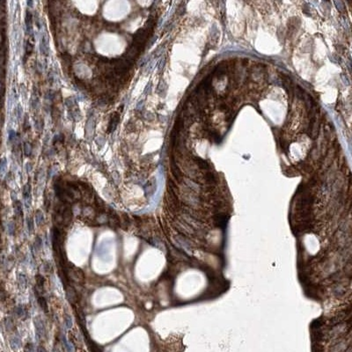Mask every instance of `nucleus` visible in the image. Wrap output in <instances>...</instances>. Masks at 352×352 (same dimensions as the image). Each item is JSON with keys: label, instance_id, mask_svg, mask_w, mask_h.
I'll use <instances>...</instances> for the list:
<instances>
[{"label": "nucleus", "instance_id": "obj_13", "mask_svg": "<svg viewBox=\"0 0 352 352\" xmlns=\"http://www.w3.org/2000/svg\"><path fill=\"white\" fill-rule=\"evenodd\" d=\"M34 246H35V247H36L37 249H39L40 247L41 246V238H39V237L36 238V241H35V243H34Z\"/></svg>", "mask_w": 352, "mask_h": 352}, {"label": "nucleus", "instance_id": "obj_7", "mask_svg": "<svg viewBox=\"0 0 352 352\" xmlns=\"http://www.w3.org/2000/svg\"><path fill=\"white\" fill-rule=\"evenodd\" d=\"M217 224H218V226H223L226 224V220H225V215L224 214H219L218 216H217Z\"/></svg>", "mask_w": 352, "mask_h": 352}, {"label": "nucleus", "instance_id": "obj_5", "mask_svg": "<svg viewBox=\"0 0 352 352\" xmlns=\"http://www.w3.org/2000/svg\"><path fill=\"white\" fill-rule=\"evenodd\" d=\"M23 196H24L25 201H28V204H30V202H31V195H30V187L28 185L25 186V188H24Z\"/></svg>", "mask_w": 352, "mask_h": 352}, {"label": "nucleus", "instance_id": "obj_8", "mask_svg": "<svg viewBox=\"0 0 352 352\" xmlns=\"http://www.w3.org/2000/svg\"><path fill=\"white\" fill-rule=\"evenodd\" d=\"M64 322H65L66 328H67L68 329H70V328H72V325H73L72 319V317H71L70 315H68V314H65V315H64Z\"/></svg>", "mask_w": 352, "mask_h": 352}, {"label": "nucleus", "instance_id": "obj_11", "mask_svg": "<svg viewBox=\"0 0 352 352\" xmlns=\"http://www.w3.org/2000/svg\"><path fill=\"white\" fill-rule=\"evenodd\" d=\"M28 227L29 232H30V233H31L34 231V221H33V219L31 218H28Z\"/></svg>", "mask_w": 352, "mask_h": 352}, {"label": "nucleus", "instance_id": "obj_9", "mask_svg": "<svg viewBox=\"0 0 352 352\" xmlns=\"http://www.w3.org/2000/svg\"><path fill=\"white\" fill-rule=\"evenodd\" d=\"M14 209H15V211L17 213L18 215H22V208H21V204L19 201H17L14 204Z\"/></svg>", "mask_w": 352, "mask_h": 352}, {"label": "nucleus", "instance_id": "obj_2", "mask_svg": "<svg viewBox=\"0 0 352 352\" xmlns=\"http://www.w3.org/2000/svg\"><path fill=\"white\" fill-rule=\"evenodd\" d=\"M120 121V115L119 113L115 112L112 115L110 122H109V126H108V132H113L115 128L117 127L118 123Z\"/></svg>", "mask_w": 352, "mask_h": 352}, {"label": "nucleus", "instance_id": "obj_14", "mask_svg": "<svg viewBox=\"0 0 352 352\" xmlns=\"http://www.w3.org/2000/svg\"><path fill=\"white\" fill-rule=\"evenodd\" d=\"M16 312H17L18 315H19L20 317H21V316L24 315V313H25V310H24L21 306H19V307L17 308V310H16Z\"/></svg>", "mask_w": 352, "mask_h": 352}, {"label": "nucleus", "instance_id": "obj_12", "mask_svg": "<svg viewBox=\"0 0 352 352\" xmlns=\"http://www.w3.org/2000/svg\"><path fill=\"white\" fill-rule=\"evenodd\" d=\"M31 21H32V19H31V14L28 12V15L26 17V23H27V28L28 30L30 29V26H31Z\"/></svg>", "mask_w": 352, "mask_h": 352}, {"label": "nucleus", "instance_id": "obj_4", "mask_svg": "<svg viewBox=\"0 0 352 352\" xmlns=\"http://www.w3.org/2000/svg\"><path fill=\"white\" fill-rule=\"evenodd\" d=\"M35 219H36V224L38 225H41L42 224L44 223V215H43V213H42L41 211H36V213H35Z\"/></svg>", "mask_w": 352, "mask_h": 352}, {"label": "nucleus", "instance_id": "obj_1", "mask_svg": "<svg viewBox=\"0 0 352 352\" xmlns=\"http://www.w3.org/2000/svg\"><path fill=\"white\" fill-rule=\"evenodd\" d=\"M34 322L35 329H36V335H37L38 339L43 338L45 336V334H46V329H45V326L42 322V320L39 317H36L34 319Z\"/></svg>", "mask_w": 352, "mask_h": 352}, {"label": "nucleus", "instance_id": "obj_10", "mask_svg": "<svg viewBox=\"0 0 352 352\" xmlns=\"http://www.w3.org/2000/svg\"><path fill=\"white\" fill-rule=\"evenodd\" d=\"M20 285H22V287H27L28 279H27V277L24 275H20Z\"/></svg>", "mask_w": 352, "mask_h": 352}, {"label": "nucleus", "instance_id": "obj_6", "mask_svg": "<svg viewBox=\"0 0 352 352\" xmlns=\"http://www.w3.org/2000/svg\"><path fill=\"white\" fill-rule=\"evenodd\" d=\"M38 302H39V305L41 308L44 311V312H48V305H47V301L45 299V298L42 296H40L38 298Z\"/></svg>", "mask_w": 352, "mask_h": 352}, {"label": "nucleus", "instance_id": "obj_3", "mask_svg": "<svg viewBox=\"0 0 352 352\" xmlns=\"http://www.w3.org/2000/svg\"><path fill=\"white\" fill-rule=\"evenodd\" d=\"M35 279H36V285H37V288H38L37 290L42 291V290H43V285H44V282H45L44 277H43L41 275H37L36 277H35Z\"/></svg>", "mask_w": 352, "mask_h": 352}]
</instances>
